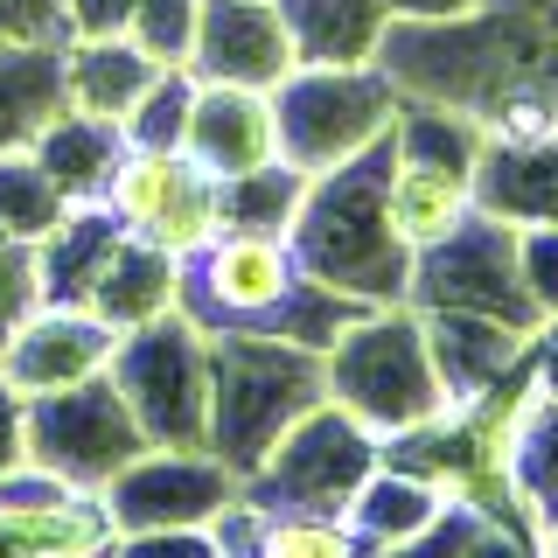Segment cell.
Segmentation results:
<instances>
[{"mask_svg": "<svg viewBox=\"0 0 558 558\" xmlns=\"http://www.w3.org/2000/svg\"><path fill=\"white\" fill-rule=\"evenodd\" d=\"M293 258L307 279L349 293L363 307H391L412 293V244L391 223V133L363 147L356 161L328 168L307 182L301 217H293Z\"/></svg>", "mask_w": 558, "mask_h": 558, "instance_id": "obj_1", "label": "cell"}, {"mask_svg": "<svg viewBox=\"0 0 558 558\" xmlns=\"http://www.w3.org/2000/svg\"><path fill=\"white\" fill-rule=\"evenodd\" d=\"M328 398L322 349L279 336H209V453L244 482Z\"/></svg>", "mask_w": 558, "mask_h": 558, "instance_id": "obj_2", "label": "cell"}, {"mask_svg": "<svg viewBox=\"0 0 558 558\" xmlns=\"http://www.w3.org/2000/svg\"><path fill=\"white\" fill-rule=\"evenodd\" d=\"M322 384L349 418H363V426L377 433V440H391V433H405V426H426L433 412L453 405L447 384H440V363H433V342H426V314L412 301L363 307L356 322L322 349Z\"/></svg>", "mask_w": 558, "mask_h": 558, "instance_id": "obj_3", "label": "cell"}, {"mask_svg": "<svg viewBox=\"0 0 558 558\" xmlns=\"http://www.w3.org/2000/svg\"><path fill=\"white\" fill-rule=\"evenodd\" d=\"M475 168H482V119L461 105L405 98L391 119V223L412 252L453 238L475 217Z\"/></svg>", "mask_w": 558, "mask_h": 558, "instance_id": "obj_4", "label": "cell"}, {"mask_svg": "<svg viewBox=\"0 0 558 558\" xmlns=\"http://www.w3.org/2000/svg\"><path fill=\"white\" fill-rule=\"evenodd\" d=\"M405 92L391 84L384 63H356V70H293L272 92L279 112V161L301 174H328L342 161H356L363 147H377L391 133Z\"/></svg>", "mask_w": 558, "mask_h": 558, "instance_id": "obj_5", "label": "cell"}, {"mask_svg": "<svg viewBox=\"0 0 558 558\" xmlns=\"http://www.w3.org/2000/svg\"><path fill=\"white\" fill-rule=\"evenodd\" d=\"M147 447H209V336L182 307L147 328H126L112 371Z\"/></svg>", "mask_w": 558, "mask_h": 558, "instance_id": "obj_6", "label": "cell"}, {"mask_svg": "<svg viewBox=\"0 0 558 558\" xmlns=\"http://www.w3.org/2000/svg\"><path fill=\"white\" fill-rule=\"evenodd\" d=\"M384 440L363 418H349L336 398H322L307 418H293L287 440L252 468L238 488L258 502L266 517H342L349 496L363 488V475L377 468Z\"/></svg>", "mask_w": 558, "mask_h": 558, "instance_id": "obj_7", "label": "cell"}, {"mask_svg": "<svg viewBox=\"0 0 558 558\" xmlns=\"http://www.w3.org/2000/svg\"><path fill=\"white\" fill-rule=\"evenodd\" d=\"M105 217L126 238L168 252L174 266L196 258L209 238L223 231V189L217 174H203L182 147H126L105 182Z\"/></svg>", "mask_w": 558, "mask_h": 558, "instance_id": "obj_8", "label": "cell"}, {"mask_svg": "<svg viewBox=\"0 0 558 558\" xmlns=\"http://www.w3.org/2000/svg\"><path fill=\"white\" fill-rule=\"evenodd\" d=\"M405 301L418 314H482V322H502V328H523V336H531L537 307H531V293H523L517 223L475 209L453 238L426 244V252L412 258V293Z\"/></svg>", "mask_w": 558, "mask_h": 558, "instance_id": "obj_9", "label": "cell"}, {"mask_svg": "<svg viewBox=\"0 0 558 558\" xmlns=\"http://www.w3.org/2000/svg\"><path fill=\"white\" fill-rule=\"evenodd\" d=\"M133 453H147V433L126 412L112 377H92L77 391L28 405V468H43L70 488H105Z\"/></svg>", "mask_w": 558, "mask_h": 558, "instance_id": "obj_10", "label": "cell"}, {"mask_svg": "<svg viewBox=\"0 0 558 558\" xmlns=\"http://www.w3.org/2000/svg\"><path fill=\"white\" fill-rule=\"evenodd\" d=\"M119 537L126 531H209L238 496V475L209 447H147L98 488Z\"/></svg>", "mask_w": 558, "mask_h": 558, "instance_id": "obj_11", "label": "cell"}, {"mask_svg": "<svg viewBox=\"0 0 558 558\" xmlns=\"http://www.w3.org/2000/svg\"><path fill=\"white\" fill-rule=\"evenodd\" d=\"M112 349H119V328L98 322L92 307H70V301H35L22 322L0 336V377L28 398H57V391H77L112 371Z\"/></svg>", "mask_w": 558, "mask_h": 558, "instance_id": "obj_12", "label": "cell"}, {"mask_svg": "<svg viewBox=\"0 0 558 558\" xmlns=\"http://www.w3.org/2000/svg\"><path fill=\"white\" fill-rule=\"evenodd\" d=\"M119 523L98 488H70L43 468L0 482V558H112Z\"/></svg>", "mask_w": 558, "mask_h": 558, "instance_id": "obj_13", "label": "cell"}, {"mask_svg": "<svg viewBox=\"0 0 558 558\" xmlns=\"http://www.w3.org/2000/svg\"><path fill=\"white\" fill-rule=\"evenodd\" d=\"M293 35L279 0H203L196 43H189V77L196 84H252L279 92L293 77Z\"/></svg>", "mask_w": 558, "mask_h": 558, "instance_id": "obj_14", "label": "cell"}, {"mask_svg": "<svg viewBox=\"0 0 558 558\" xmlns=\"http://www.w3.org/2000/svg\"><path fill=\"white\" fill-rule=\"evenodd\" d=\"M182 154L217 182H238V174H258L279 161V112L272 92H252V84H196L189 98V126H182Z\"/></svg>", "mask_w": 558, "mask_h": 558, "instance_id": "obj_15", "label": "cell"}, {"mask_svg": "<svg viewBox=\"0 0 558 558\" xmlns=\"http://www.w3.org/2000/svg\"><path fill=\"white\" fill-rule=\"evenodd\" d=\"M161 63L133 43V35H63V98L70 112H92L126 126L133 105L154 92Z\"/></svg>", "mask_w": 558, "mask_h": 558, "instance_id": "obj_16", "label": "cell"}, {"mask_svg": "<svg viewBox=\"0 0 558 558\" xmlns=\"http://www.w3.org/2000/svg\"><path fill=\"white\" fill-rule=\"evenodd\" d=\"M475 209L502 223H558V126L545 140H488L475 168Z\"/></svg>", "mask_w": 558, "mask_h": 558, "instance_id": "obj_17", "label": "cell"}, {"mask_svg": "<svg viewBox=\"0 0 558 558\" xmlns=\"http://www.w3.org/2000/svg\"><path fill=\"white\" fill-rule=\"evenodd\" d=\"M287 14V35H293V63L307 70H356V63H377L384 49V0H279Z\"/></svg>", "mask_w": 558, "mask_h": 558, "instance_id": "obj_18", "label": "cell"}, {"mask_svg": "<svg viewBox=\"0 0 558 558\" xmlns=\"http://www.w3.org/2000/svg\"><path fill=\"white\" fill-rule=\"evenodd\" d=\"M174 301H182V266H174L168 252H154V244H140V238H119L112 258H105L98 279H92V293H84V307H92L98 322H112L119 336L174 314Z\"/></svg>", "mask_w": 558, "mask_h": 558, "instance_id": "obj_19", "label": "cell"}, {"mask_svg": "<svg viewBox=\"0 0 558 558\" xmlns=\"http://www.w3.org/2000/svg\"><path fill=\"white\" fill-rule=\"evenodd\" d=\"M440 517H447L440 488L405 475V468H391V461H377L371 475H363V488L349 496V510H342V523L356 531L363 551H398V545H412V537H426Z\"/></svg>", "mask_w": 558, "mask_h": 558, "instance_id": "obj_20", "label": "cell"}, {"mask_svg": "<svg viewBox=\"0 0 558 558\" xmlns=\"http://www.w3.org/2000/svg\"><path fill=\"white\" fill-rule=\"evenodd\" d=\"M426 342H433L447 398H475L488 384H502L523 363V349H531L523 328L482 322V314H426Z\"/></svg>", "mask_w": 558, "mask_h": 558, "instance_id": "obj_21", "label": "cell"}, {"mask_svg": "<svg viewBox=\"0 0 558 558\" xmlns=\"http://www.w3.org/2000/svg\"><path fill=\"white\" fill-rule=\"evenodd\" d=\"M63 105V43H0V154H28Z\"/></svg>", "mask_w": 558, "mask_h": 558, "instance_id": "obj_22", "label": "cell"}, {"mask_svg": "<svg viewBox=\"0 0 558 558\" xmlns=\"http://www.w3.org/2000/svg\"><path fill=\"white\" fill-rule=\"evenodd\" d=\"M28 154L43 161V174L70 203H98L105 182H112V168H119V154H126V133H119L112 119H92V112H70L63 105V112L35 133Z\"/></svg>", "mask_w": 558, "mask_h": 558, "instance_id": "obj_23", "label": "cell"}, {"mask_svg": "<svg viewBox=\"0 0 558 558\" xmlns=\"http://www.w3.org/2000/svg\"><path fill=\"white\" fill-rule=\"evenodd\" d=\"M510 488H517V517H523V531L545 537L551 523H558V398H545V391H537L531 418H523Z\"/></svg>", "mask_w": 558, "mask_h": 558, "instance_id": "obj_24", "label": "cell"}, {"mask_svg": "<svg viewBox=\"0 0 558 558\" xmlns=\"http://www.w3.org/2000/svg\"><path fill=\"white\" fill-rule=\"evenodd\" d=\"M70 209H77V203L49 182L35 154H0V238H8V244H28V252H35Z\"/></svg>", "mask_w": 558, "mask_h": 558, "instance_id": "obj_25", "label": "cell"}, {"mask_svg": "<svg viewBox=\"0 0 558 558\" xmlns=\"http://www.w3.org/2000/svg\"><path fill=\"white\" fill-rule=\"evenodd\" d=\"M314 174L272 161L258 174H238V182H217L223 189V231H266V238H287L293 217H301V196H307Z\"/></svg>", "mask_w": 558, "mask_h": 558, "instance_id": "obj_26", "label": "cell"}, {"mask_svg": "<svg viewBox=\"0 0 558 558\" xmlns=\"http://www.w3.org/2000/svg\"><path fill=\"white\" fill-rule=\"evenodd\" d=\"M196 14L203 0H133L126 35L147 49L161 70H189V43H196Z\"/></svg>", "mask_w": 558, "mask_h": 558, "instance_id": "obj_27", "label": "cell"}, {"mask_svg": "<svg viewBox=\"0 0 558 558\" xmlns=\"http://www.w3.org/2000/svg\"><path fill=\"white\" fill-rule=\"evenodd\" d=\"M189 98H196V77H189V70H161V77H154V92L140 98L133 119L119 126V133H126V147H182Z\"/></svg>", "mask_w": 558, "mask_h": 558, "instance_id": "obj_28", "label": "cell"}, {"mask_svg": "<svg viewBox=\"0 0 558 558\" xmlns=\"http://www.w3.org/2000/svg\"><path fill=\"white\" fill-rule=\"evenodd\" d=\"M258 558H371L342 517H266Z\"/></svg>", "mask_w": 558, "mask_h": 558, "instance_id": "obj_29", "label": "cell"}, {"mask_svg": "<svg viewBox=\"0 0 558 558\" xmlns=\"http://www.w3.org/2000/svg\"><path fill=\"white\" fill-rule=\"evenodd\" d=\"M517 266H523V293H531L537 322L558 314V223H517Z\"/></svg>", "mask_w": 558, "mask_h": 558, "instance_id": "obj_30", "label": "cell"}, {"mask_svg": "<svg viewBox=\"0 0 558 558\" xmlns=\"http://www.w3.org/2000/svg\"><path fill=\"white\" fill-rule=\"evenodd\" d=\"M112 558H217L209 531H126L112 545Z\"/></svg>", "mask_w": 558, "mask_h": 558, "instance_id": "obj_31", "label": "cell"}, {"mask_svg": "<svg viewBox=\"0 0 558 558\" xmlns=\"http://www.w3.org/2000/svg\"><path fill=\"white\" fill-rule=\"evenodd\" d=\"M28 468V398L0 377V482Z\"/></svg>", "mask_w": 558, "mask_h": 558, "instance_id": "obj_32", "label": "cell"}, {"mask_svg": "<svg viewBox=\"0 0 558 558\" xmlns=\"http://www.w3.org/2000/svg\"><path fill=\"white\" fill-rule=\"evenodd\" d=\"M523 363H531L537 391H545V398H558V314H545V322L531 328V349H523Z\"/></svg>", "mask_w": 558, "mask_h": 558, "instance_id": "obj_33", "label": "cell"}, {"mask_svg": "<svg viewBox=\"0 0 558 558\" xmlns=\"http://www.w3.org/2000/svg\"><path fill=\"white\" fill-rule=\"evenodd\" d=\"M488 0H384L391 22H461V14H482Z\"/></svg>", "mask_w": 558, "mask_h": 558, "instance_id": "obj_34", "label": "cell"}, {"mask_svg": "<svg viewBox=\"0 0 558 558\" xmlns=\"http://www.w3.org/2000/svg\"><path fill=\"white\" fill-rule=\"evenodd\" d=\"M537 558H558V523H551L545 537H537Z\"/></svg>", "mask_w": 558, "mask_h": 558, "instance_id": "obj_35", "label": "cell"}]
</instances>
